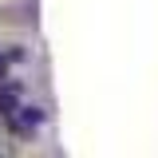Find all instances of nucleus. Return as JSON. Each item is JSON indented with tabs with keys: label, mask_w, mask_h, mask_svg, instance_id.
<instances>
[{
	"label": "nucleus",
	"mask_w": 158,
	"mask_h": 158,
	"mask_svg": "<svg viewBox=\"0 0 158 158\" xmlns=\"http://www.w3.org/2000/svg\"><path fill=\"white\" fill-rule=\"evenodd\" d=\"M12 123H16L20 131H32V127L44 123V111H40V107H20L16 115H12Z\"/></svg>",
	"instance_id": "1"
},
{
	"label": "nucleus",
	"mask_w": 158,
	"mask_h": 158,
	"mask_svg": "<svg viewBox=\"0 0 158 158\" xmlns=\"http://www.w3.org/2000/svg\"><path fill=\"white\" fill-rule=\"evenodd\" d=\"M16 111H20V107H16V95H12L8 87H0V115H4V118H12Z\"/></svg>",
	"instance_id": "2"
}]
</instances>
